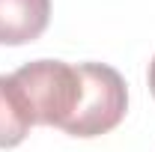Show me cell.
I'll list each match as a JSON object with an SVG mask.
<instances>
[{"label": "cell", "mask_w": 155, "mask_h": 152, "mask_svg": "<svg viewBox=\"0 0 155 152\" xmlns=\"http://www.w3.org/2000/svg\"><path fill=\"white\" fill-rule=\"evenodd\" d=\"M51 0H0V45H27L45 33Z\"/></svg>", "instance_id": "cell-3"}, {"label": "cell", "mask_w": 155, "mask_h": 152, "mask_svg": "<svg viewBox=\"0 0 155 152\" xmlns=\"http://www.w3.org/2000/svg\"><path fill=\"white\" fill-rule=\"evenodd\" d=\"M33 125L63 128L81 101V75L78 66L63 60H33L12 75Z\"/></svg>", "instance_id": "cell-1"}, {"label": "cell", "mask_w": 155, "mask_h": 152, "mask_svg": "<svg viewBox=\"0 0 155 152\" xmlns=\"http://www.w3.org/2000/svg\"><path fill=\"white\" fill-rule=\"evenodd\" d=\"M33 119L12 75H0V149H12L30 134Z\"/></svg>", "instance_id": "cell-4"}, {"label": "cell", "mask_w": 155, "mask_h": 152, "mask_svg": "<svg viewBox=\"0 0 155 152\" xmlns=\"http://www.w3.org/2000/svg\"><path fill=\"white\" fill-rule=\"evenodd\" d=\"M81 101L63 131L75 137H98L116 128L128 107V90L122 75L104 63H78Z\"/></svg>", "instance_id": "cell-2"}, {"label": "cell", "mask_w": 155, "mask_h": 152, "mask_svg": "<svg viewBox=\"0 0 155 152\" xmlns=\"http://www.w3.org/2000/svg\"><path fill=\"white\" fill-rule=\"evenodd\" d=\"M149 90H152V95H155V57H152V63H149Z\"/></svg>", "instance_id": "cell-5"}]
</instances>
